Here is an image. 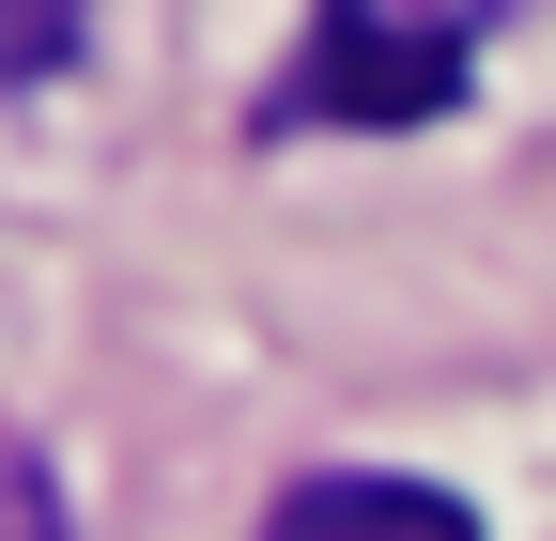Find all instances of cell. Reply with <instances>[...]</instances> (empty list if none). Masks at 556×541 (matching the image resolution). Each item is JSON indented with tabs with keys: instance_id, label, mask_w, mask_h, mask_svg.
<instances>
[{
	"instance_id": "obj_3",
	"label": "cell",
	"mask_w": 556,
	"mask_h": 541,
	"mask_svg": "<svg viewBox=\"0 0 556 541\" xmlns=\"http://www.w3.org/2000/svg\"><path fill=\"white\" fill-rule=\"evenodd\" d=\"M78 16L93 0H0V78H47V62L78 47Z\"/></svg>"
},
{
	"instance_id": "obj_1",
	"label": "cell",
	"mask_w": 556,
	"mask_h": 541,
	"mask_svg": "<svg viewBox=\"0 0 556 541\" xmlns=\"http://www.w3.org/2000/svg\"><path fill=\"white\" fill-rule=\"evenodd\" d=\"M495 16L510 0H325L309 16V47L263 78V124L278 140H387V124H433L448 93H464V62L495 47Z\"/></svg>"
},
{
	"instance_id": "obj_2",
	"label": "cell",
	"mask_w": 556,
	"mask_h": 541,
	"mask_svg": "<svg viewBox=\"0 0 556 541\" xmlns=\"http://www.w3.org/2000/svg\"><path fill=\"white\" fill-rule=\"evenodd\" d=\"M263 541H479V511L433 480H387V464H325L263 511Z\"/></svg>"
},
{
	"instance_id": "obj_4",
	"label": "cell",
	"mask_w": 556,
	"mask_h": 541,
	"mask_svg": "<svg viewBox=\"0 0 556 541\" xmlns=\"http://www.w3.org/2000/svg\"><path fill=\"white\" fill-rule=\"evenodd\" d=\"M0 541H62V480L31 449H0Z\"/></svg>"
}]
</instances>
